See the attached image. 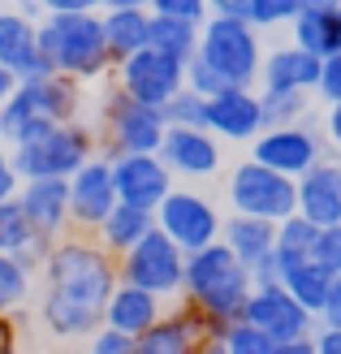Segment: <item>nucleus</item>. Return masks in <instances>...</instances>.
<instances>
[{
  "mask_svg": "<svg viewBox=\"0 0 341 354\" xmlns=\"http://www.w3.org/2000/svg\"><path fill=\"white\" fill-rule=\"evenodd\" d=\"M165 121L169 126H203V113H208V95H199L194 86H182L165 100Z\"/></svg>",
  "mask_w": 341,
  "mask_h": 354,
  "instance_id": "35",
  "label": "nucleus"
},
{
  "mask_svg": "<svg viewBox=\"0 0 341 354\" xmlns=\"http://www.w3.org/2000/svg\"><path fill=\"white\" fill-rule=\"evenodd\" d=\"M169 121L156 104L130 100L113 82L109 95L100 100V151L104 156H121V151H160Z\"/></svg>",
  "mask_w": 341,
  "mask_h": 354,
  "instance_id": "7",
  "label": "nucleus"
},
{
  "mask_svg": "<svg viewBox=\"0 0 341 354\" xmlns=\"http://www.w3.org/2000/svg\"><path fill=\"white\" fill-rule=\"evenodd\" d=\"M324 138H329V147L341 156V104H329V113H324Z\"/></svg>",
  "mask_w": 341,
  "mask_h": 354,
  "instance_id": "47",
  "label": "nucleus"
},
{
  "mask_svg": "<svg viewBox=\"0 0 341 354\" xmlns=\"http://www.w3.org/2000/svg\"><path fill=\"white\" fill-rule=\"evenodd\" d=\"M86 346H91L95 354H134L138 350V342L130 337V333H121L113 324H100L91 337H86Z\"/></svg>",
  "mask_w": 341,
  "mask_h": 354,
  "instance_id": "38",
  "label": "nucleus"
},
{
  "mask_svg": "<svg viewBox=\"0 0 341 354\" xmlns=\"http://www.w3.org/2000/svg\"><path fill=\"white\" fill-rule=\"evenodd\" d=\"M281 286L290 290L298 303L315 315L320 307H324V298H329L333 272L324 268V263H315V259H302V263H294V268H285V272H281Z\"/></svg>",
  "mask_w": 341,
  "mask_h": 354,
  "instance_id": "31",
  "label": "nucleus"
},
{
  "mask_svg": "<svg viewBox=\"0 0 341 354\" xmlns=\"http://www.w3.org/2000/svg\"><path fill=\"white\" fill-rule=\"evenodd\" d=\"M194 57L208 61L229 86H255L264 65V30L250 26L246 17L208 13L199 26V48Z\"/></svg>",
  "mask_w": 341,
  "mask_h": 354,
  "instance_id": "6",
  "label": "nucleus"
},
{
  "mask_svg": "<svg viewBox=\"0 0 341 354\" xmlns=\"http://www.w3.org/2000/svg\"><path fill=\"white\" fill-rule=\"evenodd\" d=\"M290 39L298 48L315 52L320 61L341 52V5L333 9H302L294 22H290Z\"/></svg>",
  "mask_w": 341,
  "mask_h": 354,
  "instance_id": "28",
  "label": "nucleus"
},
{
  "mask_svg": "<svg viewBox=\"0 0 341 354\" xmlns=\"http://www.w3.org/2000/svg\"><path fill=\"white\" fill-rule=\"evenodd\" d=\"M221 238L229 242V251L250 268L255 259L273 255V246H277V221L246 216V212H229L225 225H221Z\"/></svg>",
  "mask_w": 341,
  "mask_h": 354,
  "instance_id": "26",
  "label": "nucleus"
},
{
  "mask_svg": "<svg viewBox=\"0 0 341 354\" xmlns=\"http://www.w3.org/2000/svg\"><path fill=\"white\" fill-rule=\"evenodd\" d=\"M194 350H208V324L182 298H173L156 315V324L138 333V354H194Z\"/></svg>",
  "mask_w": 341,
  "mask_h": 354,
  "instance_id": "19",
  "label": "nucleus"
},
{
  "mask_svg": "<svg viewBox=\"0 0 341 354\" xmlns=\"http://www.w3.org/2000/svg\"><path fill=\"white\" fill-rule=\"evenodd\" d=\"M264 104V126H285V121H302L311 113V91H268L259 86Z\"/></svg>",
  "mask_w": 341,
  "mask_h": 354,
  "instance_id": "34",
  "label": "nucleus"
},
{
  "mask_svg": "<svg viewBox=\"0 0 341 354\" xmlns=\"http://www.w3.org/2000/svg\"><path fill=\"white\" fill-rule=\"evenodd\" d=\"M113 82L130 100L165 109V100L186 86V61H177V57H169V52L142 44L138 52H130V57H121L113 65Z\"/></svg>",
  "mask_w": 341,
  "mask_h": 354,
  "instance_id": "13",
  "label": "nucleus"
},
{
  "mask_svg": "<svg viewBox=\"0 0 341 354\" xmlns=\"http://www.w3.org/2000/svg\"><path fill=\"white\" fill-rule=\"evenodd\" d=\"M250 290H255L250 268L229 251L225 238L199 246V251H186L182 303H190L194 311L203 315V324H208V350H216L225 324L242 315Z\"/></svg>",
  "mask_w": 341,
  "mask_h": 354,
  "instance_id": "2",
  "label": "nucleus"
},
{
  "mask_svg": "<svg viewBox=\"0 0 341 354\" xmlns=\"http://www.w3.org/2000/svg\"><path fill=\"white\" fill-rule=\"evenodd\" d=\"M298 17V0H246V22L259 30L290 26Z\"/></svg>",
  "mask_w": 341,
  "mask_h": 354,
  "instance_id": "36",
  "label": "nucleus"
},
{
  "mask_svg": "<svg viewBox=\"0 0 341 354\" xmlns=\"http://www.w3.org/2000/svg\"><path fill=\"white\" fill-rule=\"evenodd\" d=\"M117 272L121 281L151 290L160 298H182V277H186V251L177 246L160 225H151L125 255H117Z\"/></svg>",
  "mask_w": 341,
  "mask_h": 354,
  "instance_id": "10",
  "label": "nucleus"
},
{
  "mask_svg": "<svg viewBox=\"0 0 341 354\" xmlns=\"http://www.w3.org/2000/svg\"><path fill=\"white\" fill-rule=\"evenodd\" d=\"M13 86H17V78L9 74V69H5V65H0V104H5V100H9V91H13Z\"/></svg>",
  "mask_w": 341,
  "mask_h": 354,
  "instance_id": "49",
  "label": "nucleus"
},
{
  "mask_svg": "<svg viewBox=\"0 0 341 354\" xmlns=\"http://www.w3.org/2000/svg\"><path fill=\"white\" fill-rule=\"evenodd\" d=\"M315 82H320V57L290 39L273 52H264L255 86H268V91H315Z\"/></svg>",
  "mask_w": 341,
  "mask_h": 354,
  "instance_id": "22",
  "label": "nucleus"
},
{
  "mask_svg": "<svg viewBox=\"0 0 341 354\" xmlns=\"http://www.w3.org/2000/svg\"><path fill=\"white\" fill-rule=\"evenodd\" d=\"M160 160L177 182H208L225 169V143L208 126H169L160 138Z\"/></svg>",
  "mask_w": 341,
  "mask_h": 354,
  "instance_id": "14",
  "label": "nucleus"
},
{
  "mask_svg": "<svg viewBox=\"0 0 341 354\" xmlns=\"http://www.w3.org/2000/svg\"><path fill=\"white\" fill-rule=\"evenodd\" d=\"M0 5H13V0H0Z\"/></svg>",
  "mask_w": 341,
  "mask_h": 354,
  "instance_id": "52",
  "label": "nucleus"
},
{
  "mask_svg": "<svg viewBox=\"0 0 341 354\" xmlns=\"http://www.w3.org/2000/svg\"><path fill=\"white\" fill-rule=\"evenodd\" d=\"M100 17H104V39H109L113 61L130 57V52H138L151 39V9L147 5H109V9H100Z\"/></svg>",
  "mask_w": 341,
  "mask_h": 354,
  "instance_id": "25",
  "label": "nucleus"
},
{
  "mask_svg": "<svg viewBox=\"0 0 341 354\" xmlns=\"http://www.w3.org/2000/svg\"><path fill=\"white\" fill-rule=\"evenodd\" d=\"M0 65L17 82L52 74V65L39 48V17H30L17 5H0Z\"/></svg>",
  "mask_w": 341,
  "mask_h": 354,
  "instance_id": "17",
  "label": "nucleus"
},
{
  "mask_svg": "<svg viewBox=\"0 0 341 354\" xmlns=\"http://www.w3.org/2000/svg\"><path fill=\"white\" fill-rule=\"evenodd\" d=\"M39 48L57 74L82 86L113 78V52L104 39L100 13H44L39 17Z\"/></svg>",
  "mask_w": 341,
  "mask_h": 354,
  "instance_id": "3",
  "label": "nucleus"
},
{
  "mask_svg": "<svg viewBox=\"0 0 341 354\" xmlns=\"http://www.w3.org/2000/svg\"><path fill=\"white\" fill-rule=\"evenodd\" d=\"M48 238L44 234H35V225L26 216V207L17 203V194L13 199H0V251H9V255H22L35 272H39V263L48 255Z\"/></svg>",
  "mask_w": 341,
  "mask_h": 354,
  "instance_id": "24",
  "label": "nucleus"
},
{
  "mask_svg": "<svg viewBox=\"0 0 341 354\" xmlns=\"http://www.w3.org/2000/svg\"><path fill=\"white\" fill-rule=\"evenodd\" d=\"M329 138L324 126H311L307 117L302 121H285V126H264L255 138L246 143V156L264 160L268 169H277L285 177H302L311 165H320L329 156Z\"/></svg>",
  "mask_w": 341,
  "mask_h": 354,
  "instance_id": "11",
  "label": "nucleus"
},
{
  "mask_svg": "<svg viewBox=\"0 0 341 354\" xmlns=\"http://www.w3.org/2000/svg\"><path fill=\"white\" fill-rule=\"evenodd\" d=\"M17 190H22V173H17V165H13L9 143H0V199H13Z\"/></svg>",
  "mask_w": 341,
  "mask_h": 354,
  "instance_id": "42",
  "label": "nucleus"
},
{
  "mask_svg": "<svg viewBox=\"0 0 341 354\" xmlns=\"http://www.w3.org/2000/svg\"><path fill=\"white\" fill-rule=\"evenodd\" d=\"M315 95L324 104H341V52L320 61V82H315Z\"/></svg>",
  "mask_w": 341,
  "mask_h": 354,
  "instance_id": "40",
  "label": "nucleus"
},
{
  "mask_svg": "<svg viewBox=\"0 0 341 354\" xmlns=\"http://www.w3.org/2000/svg\"><path fill=\"white\" fill-rule=\"evenodd\" d=\"M44 13H100L109 9V0H39Z\"/></svg>",
  "mask_w": 341,
  "mask_h": 354,
  "instance_id": "44",
  "label": "nucleus"
},
{
  "mask_svg": "<svg viewBox=\"0 0 341 354\" xmlns=\"http://www.w3.org/2000/svg\"><path fill=\"white\" fill-rule=\"evenodd\" d=\"M117 207V182H113V160L95 151L91 160H82L69 173V221L74 229L91 234V229Z\"/></svg>",
  "mask_w": 341,
  "mask_h": 354,
  "instance_id": "15",
  "label": "nucleus"
},
{
  "mask_svg": "<svg viewBox=\"0 0 341 354\" xmlns=\"http://www.w3.org/2000/svg\"><path fill=\"white\" fill-rule=\"evenodd\" d=\"M311 342H315V350H320V354H341V324H337V328H329V324H315Z\"/></svg>",
  "mask_w": 341,
  "mask_h": 354,
  "instance_id": "45",
  "label": "nucleus"
},
{
  "mask_svg": "<svg viewBox=\"0 0 341 354\" xmlns=\"http://www.w3.org/2000/svg\"><path fill=\"white\" fill-rule=\"evenodd\" d=\"M203 126L221 138V143H250L264 130V104L255 86H225V91L208 95Z\"/></svg>",
  "mask_w": 341,
  "mask_h": 354,
  "instance_id": "18",
  "label": "nucleus"
},
{
  "mask_svg": "<svg viewBox=\"0 0 341 354\" xmlns=\"http://www.w3.org/2000/svg\"><path fill=\"white\" fill-rule=\"evenodd\" d=\"M22 315H0V354H9L17 342H22Z\"/></svg>",
  "mask_w": 341,
  "mask_h": 354,
  "instance_id": "46",
  "label": "nucleus"
},
{
  "mask_svg": "<svg viewBox=\"0 0 341 354\" xmlns=\"http://www.w3.org/2000/svg\"><path fill=\"white\" fill-rule=\"evenodd\" d=\"M186 86H194V91L199 95H216V91H225V78L216 74V69H212L208 61H199V57H190L186 61Z\"/></svg>",
  "mask_w": 341,
  "mask_h": 354,
  "instance_id": "39",
  "label": "nucleus"
},
{
  "mask_svg": "<svg viewBox=\"0 0 341 354\" xmlns=\"http://www.w3.org/2000/svg\"><path fill=\"white\" fill-rule=\"evenodd\" d=\"M199 26L203 22H186V17H169V13H151V48L169 52L177 61H190L199 48Z\"/></svg>",
  "mask_w": 341,
  "mask_h": 354,
  "instance_id": "32",
  "label": "nucleus"
},
{
  "mask_svg": "<svg viewBox=\"0 0 341 354\" xmlns=\"http://www.w3.org/2000/svg\"><path fill=\"white\" fill-rule=\"evenodd\" d=\"M320 225L302 212H290L285 221H277V246H273V259H277V272L294 268V263L311 259V246H315Z\"/></svg>",
  "mask_w": 341,
  "mask_h": 354,
  "instance_id": "29",
  "label": "nucleus"
},
{
  "mask_svg": "<svg viewBox=\"0 0 341 354\" xmlns=\"http://www.w3.org/2000/svg\"><path fill=\"white\" fill-rule=\"evenodd\" d=\"M113 160V182H117V199L134 203V207H160V199L177 186L173 169L160 160V151H121L109 156Z\"/></svg>",
  "mask_w": 341,
  "mask_h": 354,
  "instance_id": "16",
  "label": "nucleus"
},
{
  "mask_svg": "<svg viewBox=\"0 0 341 354\" xmlns=\"http://www.w3.org/2000/svg\"><path fill=\"white\" fill-rule=\"evenodd\" d=\"M208 13H225V17H246V0H208Z\"/></svg>",
  "mask_w": 341,
  "mask_h": 354,
  "instance_id": "48",
  "label": "nucleus"
},
{
  "mask_svg": "<svg viewBox=\"0 0 341 354\" xmlns=\"http://www.w3.org/2000/svg\"><path fill=\"white\" fill-rule=\"evenodd\" d=\"M39 303L35 320L44 324L48 337L57 342H86L104 324L109 294L117 290V255L104 251L95 234L69 229L48 246L39 263Z\"/></svg>",
  "mask_w": 341,
  "mask_h": 354,
  "instance_id": "1",
  "label": "nucleus"
},
{
  "mask_svg": "<svg viewBox=\"0 0 341 354\" xmlns=\"http://www.w3.org/2000/svg\"><path fill=\"white\" fill-rule=\"evenodd\" d=\"M151 225H156V212H151V207H134V203H121V199H117V207L91 229V234H95V242L104 246V251L125 255Z\"/></svg>",
  "mask_w": 341,
  "mask_h": 354,
  "instance_id": "27",
  "label": "nucleus"
},
{
  "mask_svg": "<svg viewBox=\"0 0 341 354\" xmlns=\"http://www.w3.org/2000/svg\"><path fill=\"white\" fill-rule=\"evenodd\" d=\"M82 109H86L82 82L57 74V69L44 78H22L9 91V100L0 104V143H17L26 134H39L52 121L82 117Z\"/></svg>",
  "mask_w": 341,
  "mask_h": 354,
  "instance_id": "4",
  "label": "nucleus"
},
{
  "mask_svg": "<svg viewBox=\"0 0 341 354\" xmlns=\"http://www.w3.org/2000/svg\"><path fill=\"white\" fill-rule=\"evenodd\" d=\"M216 350H225V354H277V342L268 337L259 324H250L246 315H238V320L225 324Z\"/></svg>",
  "mask_w": 341,
  "mask_h": 354,
  "instance_id": "33",
  "label": "nucleus"
},
{
  "mask_svg": "<svg viewBox=\"0 0 341 354\" xmlns=\"http://www.w3.org/2000/svg\"><path fill=\"white\" fill-rule=\"evenodd\" d=\"M151 13H169V17H186V22H203L208 17V0H151Z\"/></svg>",
  "mask_w": 341,
  "mask_h": 354,
  "instance_id": "41",
  "label": "nucleus"
},
{
  "mask_svg": "<svg viewBox=\"0 0 341 354\" xmlns=\"http://www.w3.org/2000/svg\"><path fill=\"white\" fill-rule=\"evenodd\" d=\"M225 199H229V212L285 221L290 212H298V177H285L277 169H268L264 160H255V156H246L225 177Z\"/></svg>",
  "mask_w": 341,
  "mask_h": 354,
  "instance_id": "8",
  "label": "nucleus"
},
{
  "mask_svg": "<svg viewBox=\"0 0 341 354\" xmlns=\"http://www.w3.org/2000/svg\"><path fill=\"white\" fill-rule=\"evenodd\" d=\"M311 259H315V263H324V268H329L333 277L341 272V221H333V225H320L315 246H311Z\"/></svg>",
  "mask_w": 341,
  "mask_h": 354,
  "instance_id": "37",
  "label": "nucleus"
},
{
  "mask_svg": "<svg viewBox=\"0 0 341 354\" xmlns=\"http://www.w3.org/2000/svg\"><path fill=\"white\" fill-rule=\"evenodd\" d=\"M315 324H329V328H337V324H341V272L333 277V286H329V298H324V307L315 311Z\"/></svg>",
  "mask_w": 341,
  "mask_h": 354,
  "instance_id": "43",
  "label": "nucleus"
},
{
  "mask_svg": "<svg viewBox=\"0 0 341 354\" xmlns=\"http://www.w3.org/2000/svg\"><path fill=\"white\" fill-rule=\"evenodd\" d=\"M156 225L165 229V234L182 246V251H199V246L208 242H216L221 238V207L208 199L203 190H194V186H173L165 199H160L156 207Z\"/></svg>",
  "mask_w": 341,
  "mask_h": 354,
  "instance_id": "12",
  "label": "nucleus"
},
{
  "mask_svg": "<svg viewBox=\"0 0 341 354\" xmlns=\"http://www.w3.org/2000/svg\"><path fill=\"white\" fill-rule=\"evenodd\" d=\"M165 307H169V298L142 290V286H134V281H117V290L109 294V307H104V324L130 333V337L138 342V333H147Z\"/></svg>",
  "mask_w": 341,
  "mask_h": 354,
  "instance_id": "23",
  "label": "nucleus"
},
{
  "mask_svg": "<svg viewBox=\"0 0 341 354\" xmlns=\"http://www.w3.org/2000/svg\"><path fill=\"white\" fill-rule=\"evenodd\" d=\"M17 173L26 177H69L82 160H91L100 151V130L86 117H69V121H52L39 134H26L9 143Z\"/></svg>",
  "mask_w": 341,
  "mask_h": 354,
  "instance_id": "5",
  "label": "nucleus"
},
{
  "mask_svg": "<svg viewBox=\"0 0 341 354\" xmlns=\"http://www.w3.org/2000/svg\"><path fill=\"white\" fill-rule=\"evenodd\" d=\"M109 5H151V0H109Z\"/></svg>",
  "mask_w": 341,
  "mask_h": 354,
  "instance_id": "51",
  "label": "nucleus"
},
{
  "mask_svg": "<svg viewBox=\"0 0 341 354\" xmlns=\"http://www.w3.org/2000/svg\"><path fill=\"white\" fill-rule=\"evenodd\" d=\"M242 315L250 324H259L268 337L277 342V354H307V350H315V342H311L315 315L302 307L281 281H268V286L250 290Z\"/></svg>",
  "mask_w": 341,
  "mask_h": 354,
  "instance_id": "9",
  "label": "nucleus"
},
{
  "mask_svg": "<svg viewBox=\"0 0 341 354\" xmlns=\"http://www.w3.org/2000/svg\"><path fill=\"white\" fill-rule=\"evenodd\" d=\"M35 272L22 255L0 251V315H26L35 298Z\"/></svg>",
  "mask_w": 341,
  "mask_h": 354,
  "instance_id": "30",
  "label": "nucleus"
},
{
  "mask_svg": "<svg viewBox=\"0 0 341 354\" xmlns=\"http://www.w3.org/2000/svg\"><path fill=\"white\" fill-rule=\"evenodd\" d=\"M17 203L26 207L35 234H44L48 242H57L61 234L74 229V221H69V177H26L22 190H17Z\"/></svg>",
  "mask_w": 341,
  "mask_h": 354,
  "instance_id": "20",
  "label": "nucleus"
},
{
  "mask_svg": "<svg viewBox=\"0 0 341 354\" xmlns=\"http://www.w3.org/2000/svg\"><path fill=\"white\" fill-rule=\"evenodd\" d=\"M333 5H341V0H298V13L302 9H333Z\"/></svg>",
  "mask_w": 341,
  "mask_h": 354,
  "instance_id": "50",
  "label": "nucleus"
},
{
  "mask_svg": "<svg viewBox=\"0 0 341 354\" xmlns=\"http://www.w3.org/2000/svg\"><path fill=\"white\" fill-rule=\"evenodd\" d=\"M298 212L315 225L341 221V156L329 151L320 165H311L298 177Z\"/></svg>",
  "mask_w": 341,
  "mask_h": 354,
  "instance_id": "21",
  "label": "nucleus"
}]
</instances>
